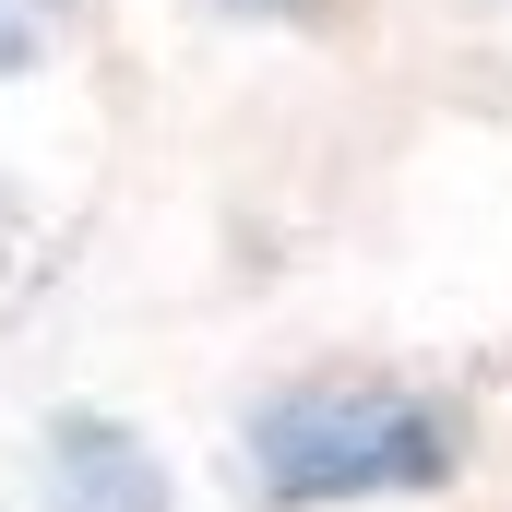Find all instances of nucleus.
I'll use <instances>...</instances> for the list:
<instances>
[{
    "instance_id": "7ed1b4c3",
    "label": "nucleus",
    "mask_w": 512,
    "mask_h": 512,
    "mask_svg": "<svg viewBox=\"0 0 512 512\" xmlns=\"http://www.w3.org/2000/svg\"><path fill=\"white\" fill-rule=\"evenodd\" d=\"M60 24H72V0H0V72H36L60 48Z\"/></svg>"
},
{
    "instance_id": "f03ea898",
    "label": "nucleus",
    "mask_w": 512,
    "mask_h": 512,
    "mask_svg": "<svg viewBox=\"0 0 512 512\" xmlns=\"http://www.w3.org/2000/svg\"><path fill=\"white\" fill-rule=\"evenodd\" d=\"M48 512H167V465L120 417H60L48 429Z\"/></svg>"
},
{
    "instance_id": "f257e3e1",
    "label": "nucleus",
    "mask_w": 512,
    "mask_h": 512,
    "mask_svg": "<svg viewBox=\"0 0 512 512\" xmlns=\"http://www.w3.org/2000/svg\"><path fill=\"white\" fill-rule=\"evenodd\" d=\"M441 477H453V417L405 382H298L251 405V489L286 512L441 489Z\"/></svg>"
}]
</instances>
